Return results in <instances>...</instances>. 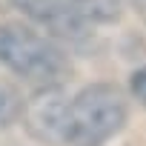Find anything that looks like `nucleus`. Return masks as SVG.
<instances>
[{"label":"nucleus","instance_id":"f257e3e1","mask_svg":"<svg viewBox=\"0 0 146 146\" xmlns=\"http://www.w3.org/2000/svg\"><path fill=\"white\" fill-rule=\"evenodd\" d=\"M129 120V103L120 86L92 83L69 98L66 146H103Z\"/></svg>","mask_w":146,"mask_h":146},{"label":"nucleus","instance_id":"f03ea898","mask_svg":"<svg viewBox=\"0 0 146 146\" xmlns=\"http://www.w3.org/2000/svg\"><path fill=\"white\" fill-rule=\"evenodd\" d=\"M0 63L17 78L37 86H52L72 75L66 52L54 40L20 23L0 26Z\"/></svg>","mask_w":146,"mask_h":146},{"label":"nucleus","instance_id":"7ed1b4c3","mask_svg":"<svg viewBox=\"0 0 146 146\" xmlns=\"http://www.w3.org/2000/svg\"><path fill=\"white\" fill-rule=\"evenodd\" d=\"M23 123L29 135L49 146H66L69 137V95L60 83L37 86L23 106Z\"/></svg>","mask_w":146,"mask_h":146},{"label":"nucleus","instance_id":"20e7f679","mask_svg":"<svg viewBox=\"0 0 146 146\" xmlns=\"http://www.w3.org/2000/svg\"><path fill=\"white\" fill-rule=\"evenodd\" d=\"M12 6L52 37L80 43L92 35V20L72 0H12Z\"/></svg>","mask_w":146,"mask_h":146},{"label":"nucleus","instance_id":"39448f33","mask_svg":"<svg viewBox=\"0 0 146 146\" xmlns=\"http://www.w3.org/2000/svg\"><path fill=\"white\" fill-rule=\"evenodd\" d=\"M20 112V103H17V95L9 92V89H0V129L9 126Z\"/></svg>","mask_w":146,"mask_h":146},{"label":"nucleus","instance_id":"423d86ee","mask_svg":"<svg viewBox=\"0 0 146 146\" xmlns=\"http://www.w3.org/2000/svg\"><path fill=\"white\" fill-rule=\"evenodd\" d=\"M129 92H132V98H135L137 103L146 106V66H140V69L132 72V78H129Z\"/></svg>","mask_w":146,"mask_h":146},{"label":"nucleus","instance_id":"0eeeda50","mask_svg":"<svg viewBox=\"0 0 146 146\" xmlns=\"http://www.w3.org/2000/svg\"><path fill=\"white\" fill-rule=\"evenodd\" d=\"M132 6H135V12H137V17L146 23V0H132Z\"/></svg>","mask_w":146,"mask_h":146},{"label":"nucleus","instance_id":"6e6552de","mask_svg":"<svg viewBox=\"0 0 146 146\" xmlns=\"http://www.w3.org/2000/svg\"><path fill=\"white\" fill-rule=\"evenodd\" d=\"M72 3H75V6H78V9H83V6H86V3H92V0H72Z\"/></svg>","mask_w":146,"mask_h":146}]
</instances>
